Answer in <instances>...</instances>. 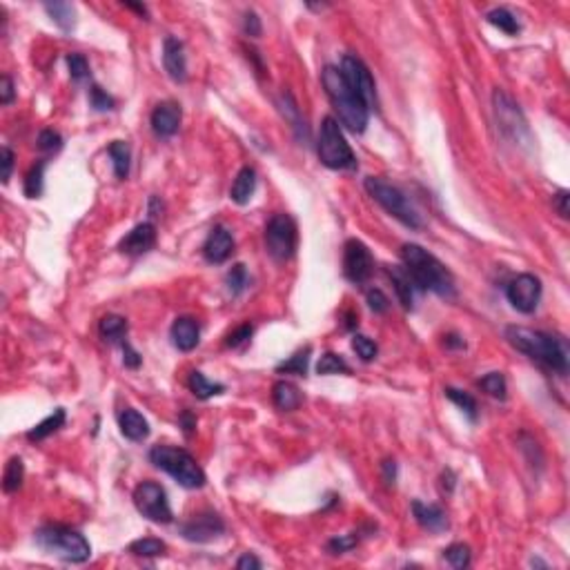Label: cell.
Wrapping results in <instances>:
<instances>
[{"label":"cell","mask_w":570,"mask_h":570,"mask_svg":"<svg viewBox=\"0 0 570 570\" xmlns=\"http://www.w3.org/2000/svg\"><path fill=\"white\" fill-rule=\"evenodd\" d=\"M444 559H446L452 568L464 570V568L470 566V548L464 546V544H452V546H448V548L444 550Z\"/></svg>","instance_id":"cell-36"},{"label":"cell","mask_w":570,"mask_h":570,"mask_svg":"<svg viewBox=\"0 0 570 570\" xmlns=\"http://www.w3.org/2000/svg\"><path fill=\"white\" fill-rule=\"evenodd\" d=\"M272 401H274V406H277L279 410L292 412V410H297L301 406L303 397H301L299 388L294 383L279 381V383H274V388H272Z\"/></svg>","instance_id":"cell-23"},{"label":"cell","mask_w":570,"mask_h":570,"mask_svg":"<svg viewBox=\"0 0 570 570\" xmlns=\"http://www.w3.org/2000/svg\"><path fill=\"white\" fill-rule=\"evenodd\" d=\"M412 514L421 528L430 532H444L448 530V514L434 504H424V502H412Z\"/></svg>","instance_id":"cell-20"},{"label":"cell","mask_w":570,"mask_h":570,"mask_svg":"<svg viewBox=\"0 0 570 570\" xmlns=\"http://www.w3.org/2000/svg\"><path fill=\"white\" fill-rule=\"evenodd\" d=\"M486 21H488L492 27H497V29H502L504 34H508V36L519 34V21H517V16H514L512 11H508V9H504V7H497V9L488 11Z\"/></svg>","instance_id":"cell-31"},{"label":"cell","mask_w":570,"mask_h":570,"mask_svg":"<svg viewBox=\"0 0 570 570\" xmlns=\"http://www.w3.org/2000/svg\"><path fill=\"white\" fill-rule=\"evenodd\" d=\"M256 192V172L252 168H243L236 174L232 188H230V198L236 205H248Z\"/></svg>","instance_id":"cell-22"},{"label":"cell","mask_w":570,"mask_h":570,"mask_svg":"<svg viewBox=\"0 0 570 570\" xmlns=\"http://www.w3.org/2000/svg\"><path fill=\"white\" fill-rule=\"evenodd\" d=\"M150 462L168 472L183 488H203L205 472L196 464V459L183 448L174 446H154L150 450Z\"/></svg>","instance_id":"cell-5"},{"label":"cell","mask_w":570,"mask_h":570,"mask_svg":"<svg viewBox=\"0 0 570 570\" xmlns=\"http://www.w3.org/2000/svg\"><path fill=\"white\" fill-rule=\"evenodd\" d=\"M190 390L198 397V399H210L214 395H220V392H225V385L223 383H214V381H208V377L203 372H198L194 370L190 375Z\"/></svg>","instance_id":"cell-29"},{"label":"cell","mask_w":570,"mask_h":570,"mask_svg":"<svg viewBox=\"0 0 570 570\" xmlns=\"http://www.w3.org/2000/svg\"><path fill=\"white\" fill-rule=\"evenodd\" d=\"M446 345H448V347H466L464 339H462V337H457V335H448V337H446Z\"/></svg>","instance_id":"cell-55"},{"label":"cell","mask_w":570,"mask_h":570,"mask_svg":"<svg viewBox=\"0 0 570 570\" xmlns=\"http://www.w3.org/2000/svg\"><path fill=\"white\" fill-rule=\"evenodd\" d=\"M299 232L290 214H274L265 225V250L272 259L287 261L297 252Z\"/></svg>","instance_id":"cell-8"},{"label":"cell","mask_w":570,"mask_h":570,"mask_svg":"<svg viewBox=\"0 0 570 570\" xmlns=\"http://www.w3.org/2000/svg\"><path fill=\"white\" fill-rule=\"evenodd\" d=\"M479 385H482V390L488 392L490 397H494V399H506L508 388H506V379H504L502 372H488L484 379H479Z\"/></svg>","instance_id":"cell-38"},{"label":"cell","mask_w":570,"mask_h":570,"mask_svg":"<svg viewBox=\"0 0 570 570\" xmlns=\"http://www.w3.org/2000/svg\"><path fill=\"white\" fill-rule=\"evenodd\" d=\"M321 81H323V87L327 91V98L330 103L335 105L337 114H339V121L347 127L350 132L355 134H361L365 132V125H367V116H370V109L367 105L355 94L352 87L345 83L343 73L339 67H332L327 65L321 73Z\"/></svg>","instance_id":"cell-3"},{"label":"cell","mask_w":570,"mask_h":570,"mask_svg":"<svg viewBox=\"0 0 570 570\" xmlns=\"http://www.w3.org/2000/svg\"><path fill=\"white\" fill-rule=\"evenodd\" d=\"M310 355L312 347L305 345L303 350H297L287 361L277 365V372H285V375H297V377H305L307 375V363H310Z\"/></svg>","instance_id":"cell-30"},{"label":"cell","mask_w":570,"mask_h":570,"mask_svg":"<svg viewBox=\"0 0 570 570\" xmlns=\"http://www.w3.org/2000/svg\"><path fill=\"white\" fill-rule=\"evenodd\" d=\"M180 105L174 101H165L161 105H156V109L152 112V130L156 136L161 138H170L178 132L180 127Z\"/></svg>","instance_id":"cell-16"},{"label":"cell","mask_w":570,"mask_h":570,"mask_svg":"<svg viewBox=\"0 0 570 570\" xmlns=\"http://www.w3.org/2000/svg\"><path fill=\"white\" fill-rule=\"evenodd\" d=\"M163 65L168 76L174 83H185L188 81V58H185V49L183 43L174 36H168L163 43Z\"/></svg>","instance_id":"cell-15"},{"label":"cell","mask_w":570,"mask_h":570,"mask_svg":"<svg viewBox=\"0 0 570 570\" xmlns=\"http://www.w3.org/2000/svg\"><path fill=\"white\" fill-rule=\"evenodd\" d=\"M0 163H3V183H9L11 170H14V152L9 150V147H3V150H0Z\"/></svg>","instance_id":"cell-49"},{"label":"cell","mask_w":570,"mask_h":570,"mask_svg":"<svg viewBox=\"0 0 570 570\" xmlns=\"http://www.w3.org/2000/svg\"><path fill=\"white\" fill-rule=\"evenodd\" d=\"M506 297L514 310L530 315L535 312L541 299V281L535 274H519L506 285Z\"/></svg>","instance_id":"cell-11"},{"label":"cell","mask_w":570,"mask_h":570,"mask_svg":"<svg viewBox=\"0 0 570 570\" xmlns=\"http://www.w3.org/2000/svg\"><path fill=\"white\" fill-rule=\"evenodd\" d=\"M339 69L343 73L345 83L350 85L355 94L367 105V109H375L377 107V85H375L370 69L365 67V63L357 56H343Z\"/></svg>","instance_id":"cell-10"},{"label":"cell","mask_w":570,"mask_h":570,"mask_svg":"<svg viewBox=\"0 0 570 570\" xmlns=\"http://www.w3.org/2000/svg\"><path fill=\"white\" fill-rule=\"evenodd\" d=\"M494 112H497V121L502 125V130L510 134L512 138L519 141V132L528 134L526 121L519 112V107L514 105L504 91H494Z\"/></svg>","instance_id":"cell-14"},{"label":"cell","mask_w":570,"mask_h":570,"mask_svg":"<svg viewBox=\"0 0 570 570\" xmlns=\"http://www.w3.org/2000/svg\"><path fill=\"white\" fill-rule=\"evenodd\" d=\"M65 419H67L65 410H63V408H56L49 417H45L39 426H34V428L27 432V439H29V441H43V439H47L49 434H54V432L61 430V428L65 426Z\"/></svg>","instance_id":"cell-24"},{"label":"cell","mask_w":570,"mask_h":570,"mask_svg":"<svg viewBox=\"0 0 570 570\" xmlns=\"http://www.w3.org/2000/svg\"><path fill=\"white\" fill-rule=\"evenodd\" d=\"M553 200H555V208H557L559 216L568 218V192L566 190L557 192V196H553Z\"/></svg>","instance_id":"cell-54"},{"label":"cell","mask_w":570,"mask_h":570,"mask_svg":"<svg viewBox=\"0 0 570 570\" xmlns=\"http://www.w3.org/2000/svg\"><path fill=\"white\" fill-rule=\"evenodd\" d=\"M390 279H392V285L397 290L401 305L410 310L412 307V281L408 277V272L403 268H390Z\"/></svg>","instance_id":"cell-28"},{"label":"cell","mask_w":570,"mask_h":570,"mask_svg":"<svg viewBox=\"0 0 570 570\" xmlns=\"http://www.w3.org/2000/svg\"><path fill=\"white\" fill-rule=\"evenodd\" d=\"M107 152H109V156H112L116 178L125 180L127 176H130V165H132V150H130V145H127L125 141H114L112 145H109Z\"/></svg>","instance_id":"cell-25"},{"label":"cell","mask_w":570,"mask_h":570,"mask_svg":"<svg viewBox=\"0 0 570 570\" xmlns=\"http://www.w3.org/2000/svg\"><path fill=\"white\" fill-rule=\"evenodd\" d=\"M67 67L73 81H85L89 76V65L83 54H69L67 56Z\"/></svg>","instance_id":"cell-42"},{"label":"cell","mask_w":570,"mask_h":570,"mask_svg":"<svg viewBox=\"0 0 570 570\" xmlns=\"http://www.w3.org/2000/svg\"><path fill=\"white\" fill-rule=\"evenodd\" d=\"M170 335H172V343L178 347L180 352H192L200 341V327H198L196 319H192V317H178L172 323Z\"/></svg>","instance_id":"cell-19"},{"label":"cell","mask_w":570,"mask_h":570,"mask_svg":"<svg viewBox=\"0 0 570 570\" xmlns=\"http://www.w3.org/2000/svg\"><path fill=\"white\" fill-rule=\"evenodd\" d=\"M47 14L51 16V21L56 23L63 31H71L76 25V9L69 3H47L45 5Z\"/></svg>","instance_id":"cell-27"},{"label":"cell","mask_w":570,"mask_h":570,"mask_svg":"<svg viewBox=\"0 0 570 570\" xmlns=\"http://www.w3.org/2000/svg\"><path fill=\"white\" fill-rule=\"evenodd\" d=\"M11 101H14V81L9 76H3V81H0V103L9 105Z\"/></svg>","instance_id":"cell-50"},{"label":"cell","mask_w":570,"mask_h":570,"mask_svg":"<svg viewBox=\"0 0 570 570\" xmlns=\"http://www.w3.org/2000/svg\"><path fill=\"white\" fill-rule=\"evenodd\" d=\"M359 544V537L357 532H350V535H343V537H335L327 541V550L332 555H339V553H345V550H350Z\"/></svg>","instance_id":"cell-44"},{"label":"cell","mask_w":570,"mask_h":570,"mask_svg":"<svg viewBox=\"0 0 570 570\" xmlns=\"http://www.w3.org/2000/svg\"><path fill=\"white\" fill-rule=\"evenodd\" d=\"M234 252V238L232 232L223 225L212 228L203 243V254L210 263H225Z\"/></svg>","instance_id":"cell-17"},{"label":"cell","mask_w":570,"mask_h":570,"mask_svg":"<svg viewBox=\"0 0 570 570\" xmlns=\"http://www.w3.org/2000/svg\"><path fill=\"white\" fill-rule=\"evenodd\" d=\"M365 190L385 212L392 214L397 220H401L406 228H412V230L421 228V218H419L417 210L410 205V200L406 198V194H403L399 188L390 185V183L383 180V178L367 176L365 178Z\"/></svg>","instance_id":"cell-7"},{"label":"cell","mask_w":570,"mask_h":570,"mask_svg":"<svg viewBox=\"0 0 570 570\" xmlns=\"http://www.w3.org/2000/svg\"><path fill=\"white\" fill-rule=\"evenodd\" d=\"M243 31L245 36H250V39H259L263 27H261V18L256 16L254 11H245L243 14Z\"/></svg>","instance_id":"cell-47"},{"label":"cell","mask_w":570,"mask_h":570,"mask_svg":"<svg viewBox=\"0 0 570 570\" xmlns=\"http://www.w3.org/2000/svg\"><path fill=\"white\" fill-rule=\"evenodd\" d=\"M506 339L514 350H519L532 361L550 367L553 372L559 375L568 372V347L561 337L539 332V330L510 325L506 327Z\"/></svg>","instance_id":"cell-1"},{"label":"cell","mask_w":570,"mask_h":570,"mask_svg":"<svg viewBox=\"0 0 570 570\" xmlns=\"http://www.w3.org/2000/svg\"><path fill=\"white\" fill-rule=\"evenodd\" d=\"M261 566H263V564H261V559H259V557H254L252 553H245L241 559L236 561V568H238V570H250V568L259 570Z\"/></svg>","instance_id":"cell-52"},{"label":"cell","mask_w":570,"mask_h":570,"mask_svg":"<svg viewBox=\"0 0 570 570\" xmlns=\"http://www.w3.org/2000/svg\"><path fill=\"white\" fill-rule=\"evenodd\" d=\"M98 332L109 343H123V339L127 335V321L118 315H107L98 323Z\"/></svg>","instance_id":"cell-26"},{"label":"cell","mask_w":570,"mask_h":570,"mask_svg":"<svg viewBox=\"0 0 570 570\" xmlns=\"http://www.w3.org/2000/svg\"><path fill=\"white\" fill-rule=\"evenodd\" d=\"M223 532H225L223 519L212 510L198 512V514H194V517H190L185 524H180V535L188 541H194V544H208V541L220 537Z\"/></svg>","instance_id":"cell-13"},{"label":"cell","mask_w":570,"mask_h":570,"mask_svg":"<svg viewBox=\"0 0 570 570\" xmlns=\"http://www.w3.org/2000/svg\"><path fill=\"white\" fill-rule=\"evenodd\" d=\"M446 397L454 403V406L462 408V410L468 414L470 421L477 419V401H474L472 395H468V392H464V390H457V388H446Z\"/></svg>","instance_id":"cell-37"},{"label":"cell","mask_w":570,"mask_h":570,"mask_svg":"<svg viewBox=\"0 0 570 570\" xmlns=\"http://www.w3.org/2000/svg\"><path fill=\"white\" fill-rule=\"evenodd\" d=\"M165 546L161 539H154V537H145V539H136L130 544V553L136 555V557H161L165 555Z\"/></svg>","instance_id":"cell-34"},{"label":"cell","mask_w":570,"mask_h":570,"mask_svg":"<svg viewBox=\"0 0 570 570\" xmlns=\"http://www.w3.org/2000/svg\"><path fill=\"white\" fill-rule=\"evenodd\" d=\"M45 168H47V163L41 161L39 165H34V168L29 170V174L25 178V194L29 198H39L43 194V174H45Z\"/></svg>","instance_id":"cell-35"},{"label":"cell","mask_w":570,"mask_h":570,"mask_svg":"<svg viewBox=\"0 0 570 570\" xmlns=\"http://www.w3.org/2000/svg\"><path fill=\"white\" fill-rule=\"evenodd\" d=\"M154 243H156L154 223H138L132 232H127V236L118 243V250L130 256H141L145 252H150Z\"/></svg>","instance_id":"cell-18"},{"label":"cell","mask_w":570,"mask_h":570,"mask_svg":"<svg viewBox=\"0 0 570 570\" xmlns=\"http://www.w3.org/2000/svg\"><path fill=\"white\" fill-rule=\"evenodd\" d=\"M317 372L319 375H350V365L345 363L341 355L325 352L317 363Z\"/></svg>","instance_id":"cell-33"},{"label":"cell","mask_w":570,"mask_h":570,"mask_svg":"<svg viewBox=\"0 0 570 570\" xmlns=\"http://www.w3.org/2000/svg\"><path fill=\"white\" fill-rule=\"evenodd\" d=\"M89 105L96 109V112H109V109H114V98L103 91L98 85H91L89 87Z\"/></svg>","instance_id":"cell-41"},{"label":"cell","mask_w":570,"mask_h":570,"mask_svg":"<svg viewBox=\"0 0 570 570\" xmlns=\"http://www.w3.org/2000/svg\"><path fill=\"white\" fill-rule=\"evenodd\" d=\"M319 158L330 170H355L357 158L352 147L347 145L339 123L332 116H325L319 132Z\"/></svg>","instance_id":"cell-6"},{"label":"cell","mask_w":570,"mask_h":570,"mask_svg":"<svg viewBox=\"0 0 570 570\" xmlns=\"http://www.w3.org/2000/svg\"><path fill=\"white\" fill-rule=\"evenodd\" d=\"M343 272L347 281H352L357 285L365 283L367 279L372 277L375 272V259L370 250H367L365 243L357 241V238H350V241L345 243V250H343Z\"/></svg>","instance_id":"cell-12"},{"label":"cell","mask_w":570,"mask_h":570,"mask_svg":"<svg viewBox=\"0 0 570 570\" xmlns=\"http://www.w3.org/2000/svg\"><path fill=\"white\" fill-rule=\"evenodd\" d=\"M248 285V270L245 265L241 263H236L230 272H228V287L232 292V297H238Z\"/></svg>","instance_id":"cell-40"},{"label":"cell","mask_w":570,"mask_h":570,"mask_svg":"<svg viewBox=\"0 0 570 570\" xmlns=\"http://www.w3.org/2000/svg\"><path fill=\"white\" fill-rule=\"evenodd\" d=\"M383 479L388 486H395V479H397V464L392 462V459H388V462H383Z\"/></svg>","instance_id":"cell-53"},{"label":"cell","mask_w":570,"mask_h":570,"mask_svg":"<svg viewBox=\"0 0 570 570\" xmlns=\"http://www.w3.org/2000/svg\"><path fill=\"white\" fill-rule=\"evenodd\" d=\"M367 305H370V310L377 312V315H383V312H388L390 301L381 290H370L367 292Z\"/></svg>","instance_id":"cell-46"},{"label":"cell","mask_w":570,"mask_h":570,"mask_svg":"<svg viewBox=\"0 0 570 570\" xmlns=\"http://www.w3.org/2000/svg\"><path fill=\"white\" fill-rule=\"evenodd\" d=\"M125 7H130V9H136L138 14H147V9L143 5H134V3H125Z\"/></svg>","instance_id":"cell-56"},{"label":"cell","mask_w":570,"mask_h":570,"mask_svg":"<svg viewBox=\"0 0 570 570\" xmlns=\"http://www.w3.org/2000/svg\"><path fill=\"white\" fill-rule=\"evenodd\" d=\"M118 428L123 437H127L130 441H145L150 437V424H147V419L134 408H125L118 414Z\"/></svg>","instance_id":"cell-21"},{"label":"cell","mask_w":570,"mask_h":570,"mask_svg":"<svg viewBox=\"0 0 570 570\" xmlns=\"http://www.w3.org/2000/svg\"><path fill=\"white\" fill-rule=\"evenodd\" d=\"M123 352H125V357H123L125 367H130V370H136V367L141 365V361H143V357L127 341H123Z\"/></svg>","instance_id":"cell-48"},{"label":"cell","mask_w":570,"mask_h":570,"mask_svg":"<svg viewBox=\"0 0 570 570\" xmlns=\"http://www.w3.org/2000/svg\"><path fill=\"white\" fill-rule=\"evenodd\" d=\"M63 147V136L58 132H54V130H43L39 134V150L47 152V154H54V152H58Z\"/></svg>","instance_id":"cell-43"},{"label":"cell","mask_w":570,"mask_h":570,"mask_svg":"<svg viewBox=\"0 0 570 570\" xmlns=\"http://www.w3.org/2000/svg\"><path fill=\"white\" fill-rule=\"evenodd\" d=\"M23 477H25L23 459L21 457L9 459V464L5 468V474H3V488H5V492H16L18 488H21L23 486Z\"/></svg>","instance_id":"cell-32"},{"label":"cell","mask_w":570,"mask_h":570,"mask_svg":"<svg viewBox=\"0 0 570 570\" xmlns=\"http://www.w3.org/2000/svg\"><path fill=\"white\" fill-rule=\"evenodd\" d=\"M134 506L145 519L154 524H170L174 519L168 492L156 482H143L134 488Z\"/></svg>","instance_id":"cell-9"},{"label":"cell","mask_w":570,"mask_h":570,"mask_svg":"<svg viewBox=\"0 0 570 570\" xmlns=\"http://www.w3.org/2000/svg\"><path fill=\"white\" fill-rule=\"evenodd\" d=\"M252 325L250 323H243V325H238L234 332H230L228 335V339H225V345L228 347H238V345H243L245 341H250V337H252Z\"/></svg>","instance_id":"cell-45"},{"label":"cell","mask_w":570,"mask_h":570,"mask_svg":"<svg viewBox=\"0 0 570 570\" xmlns=\"http://www.w3.org/2000/svg\"><path fill=\"white\" fill-rule=\"evenodd\" d=\"M36 544L47 555L69 564H85L91 557V546L78 530L67 526H43L36 530Z\"/></svg>","instance_id":"cell-4"},{"label":"cell","mask_w":570,"mask_h":570,"mask_svg":"<svg viewBox=\"0 0 570 570\" xmlns=\"http://www.w3.org/2000/svg\"><path fill=\"white\" fill-rule=\"evenodd\" d=\"M352 350L357 352V357L361 359V361H372V359H377V352H379V347H377V343L372 341V339H367V337H363V335H355L352 337Z\"/></svg>","instance_id":"cell-39"},{"label":"cell","mask_w":570,"mask_h":570,"mask_svg":"<svg viewBox=\"0 0 570 570\" xmlns=\"http://www.w3.org/2000/svg\"><path fill=\"white\" fill-rule=\"evenodd\" d=\"M178 421H180V428H183V432H185V437H192V432L196 428V417L190 410H183Z\"/></svg>","instance_id":"cell-51"},{"label":"cell","mask_w":570,"mask_h":570,"mask_svg":"<svg viewBox=\"0 0 570 570\" xmlns=\"http://www.w3.org/2000/svg\"><path fill=\"white\" fill-rule=\"evenodd\" d=\"M401 259H403V265H406L403 270L408 272L412 285H417L419 290L437 292L439 297H446V299L454 297L452 274L428 250L414 243H406L401 248Z\"/></svg>","instance_id":"cell-2"}]
</instances>
